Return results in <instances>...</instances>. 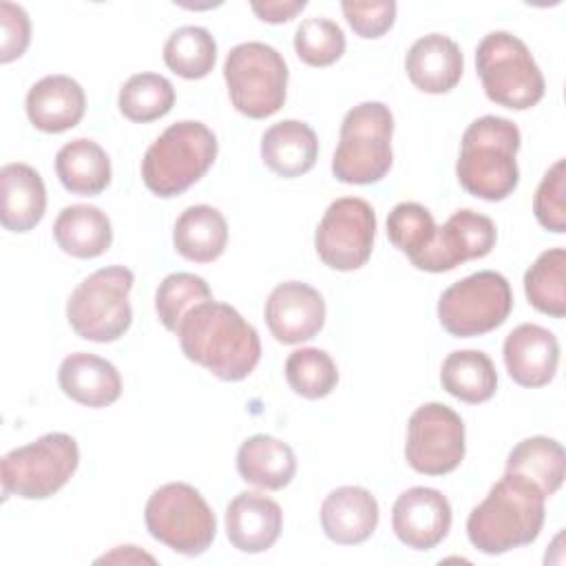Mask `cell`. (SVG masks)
Masks as SVG:
<instances>
[{
	"label": "cell",
	"mask_w": 566,
	"mask_h": 566,
	"mask_svg": "<svg viewBox=\"0 0 566 566\" xmlns=\"http://www.w3.org/2000/svg\"><path fill=\"white\" fill-rule=\"evenodd\" d=\"M546 497L528 480L506 473L467 517V537L484 555L533 544L544 526Z\"/></svg>",
	"instance_id": "obj_2"
},
{
	"label": "cell",
	"mask_w": 566,
	"mask_h": 566,
	"mask_svg": "<svg viewBox=\"0 0 566 566\" xmlns=\"http://www.w3.org/2000/svg\"><path fill=\"white\" fill-rule=\"evenodd\" d=\"M475 71L491 102L511 111L535 106L546 91L528 46L509 31L486 33L475 49Z\"/></svg>",
	"instance_id": "obj_6"
},
{
	"label": "cell",
	"mask_w": 566,
	"mask_h": 566,
	"mask_svg": "<svg viewBox=\"0 0 566 566\" xmlns=\"http://www.w3.org/2000/svg\"><path fill=\"white\" fill-rule=\"evenodd\" d=\"M376 212L360 197L332 201L318 221L314 248L318 259L338 272L363 268L374 250Z\"/></svg>",
	"instance_id": "obj_12"
},
{
	"label": "cell",
	"mask_w": 566,
	"mask_h": 566,
	"mask_svg": "<svg viewBox=\"0 0 566 566\" xmlns=\"http://www.w3.org/2000/svg\"><path fill=\"white\" fill-rule=\"evenodd\" d=\"M387 237L394 248H398L411 261L433 241L436 221L424 206L416 201H402L394 206L387 217Z\"/></svg>",
	"instance_id": "obj_36"
},
{
	"label": "cell",
	"mask_w": 566,
	"mask_h": 566,
	"mask_svg": "<svg viewBox=\"0 0 566 566\" xmlns=\"http://www.w3.org/2000/svg\"><path fill=\"white\" fill-rule=\"evenodd\" d=\"M250 7L259 15V20L270 24H281L296 18L307 7V2L305 0H272V2L268 0V2H252Z\"/></svg>",
	"instance_id": "obj_41"
},
{
	"label": "cell",
	"mask_w": 566,
	"mask_h": 566,
	"mask_svg": "<svg viewBox=\"0 0 566 566\" xmlns=\"http://www.w3.org/2000/svg\"><path fill=\"white\" fill-rule=\"evenodd\" d=\"M53 239L62 252L75 259H95L113 243L111 219L97 206H66L53 223Z\"/></svg>",
	"instance_id": "obj_26"
},
{
	"label": "cell",
	"mask_w": 566,
	"mask_h": 566,
	"mask_svg": "<svg viewBox=\"0 0 566 566\" xmlns=\"http://www.w3.org/2000/svg\"><path fill=\"white\" fill-rule=\"evenodd\" d=\"M55 172L71 195L95 197L111 184V159L97 142L77 137L57 150Z\"/></svg>",
	"instance_id": "obj_28"
},
{
	"label": "cell",
	"mask_w": 566,
	"mask_h": 566,
	"mask_svg": "<svg viewBox=\"0 0 566 566\" xmlns=\"http://www.w3.org/2000/svg\"><path fill=\"white\" fill-rule=\"evenodd\" d=\"M223 77L232 106L250 119H265L285 104L290 71L283 55L265 42L232 46L223 62Z\"/></svg>",
	"instance_id": "obj_8"
},
{
	"label": "cell",
	"mask_w": 566,
	"mask_h": 566,
	"mask_svg": "<svg viewBox=\"0 0 566 566\" xmlns=\"http://www.w3.org/2000/svg\"><path fill=\"white\" fill-rule=\"evenodd\" d=\"M175 334L188 360L226 382L248 378L261 360L256 329L232 305L214 298L190 310Z\"/></svg>",
	"instance_id": "obj_1"
},
{
	"label": "cell",
	"mask_w": 566,
	"mask_h": 566,
	"mask_svg": "<svg viewBox=\"0 0 566 566\" xmlns=\"http://www.w3.org/2000/svg\"><path fill=\"white\" fill-rule=\"evenodd\" d=\"M144 522L153 539L186 557L206 553L217 535L212 509L186 482H168L155 489L146 502Z\"/></svg>",
	"instance_id": "obj_10"
},
{
	"label": "cell",
	"mask_w": 566,
	"mask_h": 566,
	"mask_svg": "<svg viewBox=\"0 0 566 566\" xmlns=\"http://www.w3.org/2000/svg\"><path fill=\"white\" fill-rule=\"evenodd\" d=\"M528 303L553 318L566 316V250L551 248L542 252L524 274Z\"/></svg>",
	"instance_id": "obj_31"
},
{
	"label": "cell",
	"mask_w": 566,
	"mask_h": 566,
	"mask_svg": "<svg viewBox=\"0 0 566 566\" xmlns=\"http://www.w3.org/2000/svg\"><path fill=\"white\" fill-rule=\"evenodd\" d=\"M394 115L382 102H363L347 111L332 157V172L343 184L380 181L394 164Z\"/></svg>",
	"instance_id": "obj_5"
},
{
	"label": "cell",
	"mask_w": 566,
	"mask_h": 566,
	"mask_svg": "<svg viewBox=\"0 0 566 566\" xmlns=\"http://www.w3.org/2000/svg\"><path fill=\"white\" fill-rule=\"evenodd\" d=\"M261 159L283 179L301 177L310 172L318 159L316 133L301 119H283L263 133Z\"/></svg>",
	"instance_id": "obj_24"
},
{
	"label": "cell",
	"mask_w": 566,
	"mask_h": 566,
	"mask_svg": "<svg viewBox=\"0 0 566 566\" xmlns=\"http://www.w3.org/2000/svg\"><path fill=\"white\" fill-rule=\"evenodd\" d=\"M340 9L356 35L365 40H376L394 27L398 7L394 0H371V2L345 0L340 2Z\"/></svg>",
	"instance_id": "obj_39"
},
{
	"label": "cell",
	"mask_w": 566,
	"mask_h": 566,
	"mask_svg": "<svg viewBox=\"0 0 566 566\" xmlns=\"http://www.w3.org/2000/svg\"><path fill=\"white\" fill-rule=\"evenodd\" d=\"M102 562H150L153 564L155 557L139 553L137 546H117L113 553L97 559V564H102Z\"/></svg>",
	"instance_id": "obj_42"
},
{
	"label": "cell",
	"mask_w": 566,
	"mask_h": 566,
	"mask_svg": "<svg viewBox=\"0 0 566 566\" xmlns=\"http://www.w3.org/2000/svg\"><path fill=\"white\" fill-rule=\"evenodd\" d=\"M522 144L515 122L484 115L462 135L455 175L460 186L484 201H504L520 184L517 150Z\"/></svg>",
	"instance_id": "obj_3"
},
{
	"label": "cell",
	"mask_w": 566,
	"mask_h": 566,
	"mask_svg": "<svg viewBox=\"0 0 566 566\" xmlns=\"http://www.w3.org/2000/svg\"><path fill=\"white\" fill-rule=\"evenodd\" d=\"M0 62L18 60L31 42V22L27 11L13 2H0Z\"/></svg>",
	"instance_id": "obj_40"
},
{
	"label": "cell",
	"mask_w": 566,
	"mask_h": 566,
	"mask_svg": "<svg viewBox=\"0 0 566 566\" xmlns=\"http://www.w3.org/2000/svg\"><path fill=\"white\" fill-rule=\"evenodd\" d=\"M497 230L491 217L475 210H455L442 228H436V237L429 248L411 259V265L424 272H449L464 261L482 259L495 248Z\"/></svg>",
	"instance_id": "obj_14"
},
{
	"label": "cell",
	"mask_w": 566,
	"mask_h": 566,
	"mask_svg": "<svg viewBox=\"0 0 566 566\" xmlns=\"http://www.w3.org/2000/svg\"><path fill=\"white\" fill-rule=\"evenodd\" d=\"M451 504L431 486H411L402 491L391 509V528L396 537L413 551L436 548L451 528Z\"/></svg>",
	"instance_id": "obj_15"
},
{
	"label": "cell",
	"mask_w": 566,
	"mask_h": 566,
	"mask_svg": "<svg viewBox=\"0 0 566 566\" xmlns=\"http://www.w3.org/2000/svg\"><path fill=\"white\" fill-rule=\"evenodd\" d=\"M281 528V506L263 493L241 491L226 506V535L241 553L254 555L272 548Z\"/></svg>",
	"instance_id": "obj_18"
},
{
	"label": "cell",
	"mask_w": 566,
	"mask_h": 566,
	"mask_svg": "<svg viewBox=\"0 0 566 566\" xmlns=\"http://www.w3.org/2000/svg\"><path fill=\"white\" fill-rule=\"evenodd\" d=\"M29 122L42 133H64L77 126L86 111L84 88L69 75H46L27 93Z\"/></svg>",
	"instance_id": "obj_21"
},
{
	"label": "cell",
	"mask_w": 566,
	"mask_h": 566,
	"mask_svg": "<svg viewBox=\"0 0 566 566\" xmlns=\"http://www.w3.org/2000/svg\"><path fill=\"white\" fill-rule=\"evenodd\" d=\"M208 301H212L208 283L192 272L168 274L155 292V310L168 332H177L184 316Z\"/></svg>",
	"instance_id": "obj_35"
},
{
	"label": "cell",
	"mask_w": 566,
	"mask_h": 566,
	"mask_svg": "<svg viewBox=\"0 0 566 566\" xmlns=\"http://www.w3.org/2000/svg\"><path fill=\"white\" fill-rule=\"evenodd\" d=\"M265 323L279 343H305L325 325V301L303 281L279 283L265 301Z\"/></svg>",
	"instance_id": "obj_16"
},
{
	"label": "cell",
	"mask_w": 566,
	"mask_h": 566,
	"mask_svg": "<svg viewBox=\"0 0 566 566\" xmlns=\"http://www.w3.org/2000/svg\"><path fill=\"white\" fill-rule=\"evenodd\" d=\"M164 62L184 80H201L214 69L217 42L203 27H179L164 44Z\"/></svg>",
	"instance_id": "obj_32"
},
{
	"label": "cell",
	"mask_w": 566,
	"mask_h": 566,
	"mask_svg": "<svg viewBox=\"0 0 566 566\" xmlns=\"http://www.w3.org/2000/svg\"><path fill=\"white\" fill-rule=\"evenodd\" d=\"M407 77L411 84L431 95H442L455 88L464 71V57L460 46L442 33H429L418 38L405 57Z\"/></svg>",
	"instance_id": "obj_20"
},
{
	"label": "cell",
	"mask_w": 566,
	"mask_h": 566,
	"mask_svg": "<svg viewBox=\"0 0 566 566\" xmlns=\"http://www.w3.org/2000/svg\"><path fill=\"white\" fill-rule=\"evenodd\" d=\"M513 310L509 281L493 270H480L449 285L438 301V321L455 338L482 336L500 327Z\"/></svg>",
	"instance_id": "obj_11"
},
{
	"label": "cell",
	"mask_w": 566,
	"mask_h": 566,
	"mask_svg": "<svg viewBox=\"0 0 566 566\" xmlns=\"http://www.w3.org/2000/svg\"><path fill=\"white\" fill-rule=\"evenodd\" d=\"M464 422L451 407L427 402L407 422L405 458L422 475H444L464 458Z\"/></svg>",
	"instance_id": "obj_13"
},
{
	"label": "cell",
	"mask_w": 566,
	"mask_h": 566,
	"mask_svg": "<svg viewBox=\"0 0 566 566\" xmlns=\"http://www.w3.org/2000/svg\"><path fill=\"white\" fill-rule=\"evenodd\" d=\"M80 449L73 436L51 431L38 440L11 449L2 458V500L18 495L22 500H46L55 495L75 473Z\"/></svg>",
	"instance_id": "obj_9"
},
{
	"label": "cell",
	"mask_w": 566,
	"mask_h": 566,
	"mask_svg": "<svg viewBox=\"0 0 566 566\" xmlns=\"http://www.w3.org/2000/svg\"><path fill=\"white\" fill-rule=\"evenodd\" d=\"M237 471L241 480L265 491H281L296 473L292 447L274 436H250L237 451Z\"/></svg>",
	"instance_id": "obj_25"
},
{
	"label": "cell",
	"mask_w": 566,
	"mask_h": 566,
	"mask_svg": "<svg viewBox=\"0 0 566 566\" xmlns=\"http://www.w3.org/2000/svg\"><path fill=\"white\" fill-rule=\"evenodd\" d=\"M135 276L124 265L99 268L71 292L66 318L71 329L93 343H113L122 338L133 323L128 294Z\"/></svg>",
	"instance_id": "obj_7"
},
{
	"label": "cell",
	"mask_w": 566,
	"mask_h": 566,
	"mask_svg": "<svg viewBox=\"0 0 566 566\" xmlns=\"http://www.w3.org/2000/svg\"><path fill=\"white\" fill-rule=\"evenodd\" d=\"M378 502L363 486H338L321 504L323 533L340 546L369 539L378 526Z\"/></svg>",
	"instance_id": "obj_19"
},
{
	"label": "cell",
	"mask_w": 566,
	"mask_h": 566,
	"mask_svg": "<svg viewBox=\"0 0 566 566\" xmlns=\"http://www.w3.org/2000/svg\"><path fill=\"white\" fill-rule=\"evenodd\" d=\"M175 250L195 263L217 261L228 243V223L226 217L206 203L186 208L172 230Z\"/></svg>",
	"instance_id": "obj_27"
},
{
	"label": "cell",
	"mask_w": 566,
	"mask_h": 566,
	"mask_svg": "<svg viewBox=\"0 0 566 566\" xmlns=\"http://www.w3.org/2000/svg\"><path fill=\"white\" fill-rule=\"evenodd\" d=\"M345 33L329 18H305L294 33V51L307 66H329L345 53Z\"/></svg>",
	"instance_id": "obj_37"
},
{
	"label": "cell",
	"mask_w": 566,
	"mask_h": 566,
	"mask_svg": "<svg viewBox=\"0 0 566 566\" xmlns=\"http://www.w3.org/2000/svg\"><path fill=\"white\" fill-rule=\"evenodd\" d=\"M119 113L137 124L155 122L175 106V86L159 73L130 75L119 88Z\"/></svg>",
	"instance_id": "obj_33"
},
{
	"label": "cell",
	"mask_w": 566,
	"mask_h": 566,
	"mask_svg": "<svg viewBox=\"0 0 566 566\" xmlns=\"http://www.w3.org/2000/svg\"><path fill=\"white\" fill-rule=\"evenodd\" d=\"M60 389L77 405L102 409L113 405L122 394V376L117 367L95 354H69L57 369Z\"/></svg>",
	"instance_id": "obj_23"
},
{
	"label": "cell",
	"mask_w": 566,
	"mask_h": 566,
	"mask_svg": "<svg viewBox=\"0 0 566 566\" xmlns=\"http://www.w3.org/2000/svg\"><path fill=\"white\" fill-rule=\"evenodd\" d=\"M506 473L535 484L544 497L559 491L566 475L564 447L548 436H531L517 442L506 458Z\"/></svg>",
	"instance_id": "obj_29"
},
{
	"label": "cell",
	"mask_w": 566,
	"mask_h": 566,
	"mask_svg": "<svg viewBox=\"0 0 566 566\" xmlns=\"http://www.w3.org/2000/svg\"><path fill=\"white\" fill-rule=\"evenodd\" d=\"M46 212V188L29 164H7L0 168V221L4 230L29 232Z\"/></svg>",
	"instance_id": "obj_22"
},
{
	"label": "cell",
	"mask_w": 566,
	"mask_h": 566,
	"mask_svg": "<svg viewBox=\"0 0 566 566\" xmlns=\"http://www.w3.org/2000/svg\"><path fill=\"white\" fill-rule=\"evenodd\" d=\"M533 212L544 230L566 232V159H557L542 177L533 197Z\"/></svg>",
	"instance_id": "obj_38"
},
{
	"label": "cell",
	"mask_w": 566,
	"mask_h": 566,
	"mask_svg": "<svg viewBox=\"0 0 566 566\" xmlns=\"http://www.w3.org/2000/svg\"><path fill=\"white\" fill-rule=\"evenodd\" d=\"M502 354L509 376L522 387H544L557 374L559 343L557 336L542 325H517L506 336Z\"/></svg>",
	"instance_id": "obj_17"
},
{
	"label": "cell",
	"mask_w": 566,
	"mask_h": 566,
	"mask_svg": "<svg viewBox=\"0 0 566 566\" xmlns=\"http://www.w3.org/2000/svg\"><path fill=\"white\" fill-rule=\"evenodd\" d=\"M440 382L453 398L480 405L493 398L497 389V374L493 360L480 349L451 352L440 369Z\"/></svg>",
	"instance_id": "obj_30"
},
{
	"label": "cell",
	"mask_w": 566,
	"mask_h": 566,
	"mask_svg": "<svg viewBox=\"0 0 566 566\" xmlns=\"http://www.w3.org/2000/svg\"><path fill=\"white\" fill-rule=\"evenodd\" d=\"M217 150V137L203 122H177L148 146L142 159L144 186L157 197H177L210 170Z\"/></svg>",
	"instance_id": "obj_4"
},
{
	"label": "cell",
	"mask_w": 566,
	"mask_h": 566,
	"mask_svg": "<svg viewBox=\"0 0 566 566\" xmlns=\"http://www.w3.org/2000/svg\"><path fill=\"white\" fill-rule=\"evenodd\" d=\"M285 380L294 394L307 400H318L336 389L338 369L325 349L301 347L285 360Z\"/></svg>",
	"instance_id": "obj_34"
}]
</instances>
